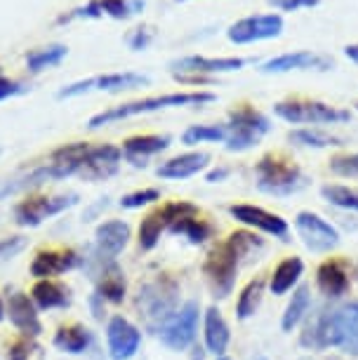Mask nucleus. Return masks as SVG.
<instances>
[{
    "mask_svg": "<svg viewBox=\"0 0 358 360\" xmlns=\"http://www.w3.org/2000/svg\"><path fill=\"white\" fill-rule=\"evenodd\" d=\"M24 92H26L24 83L0 76V101H5V99H10V97H17V94H24Z\"/></svg>",
    "mask_w": 358,
    "mask_h": 360,
    "instance_id": "obj_45",
    "label": "nucleus"
},
{
    "mask_svg": "<svg viewBox=\"0 0 358 360\" xmlns=\"http://www.w3.org/2000/svg\"><path fill=\"white\" fill-rule=\"evenodd\" d=\"M5 307H8V321L12 323L22 337L36 339L43 332V323H40L38 309L33 304V299L22 290H12L8 292V299H5Z\"/></svg>",
    "mask_w": 358,
    "mask_h": 360,
    "instance_id": "obj_15",
    "label": "nucleus"
},
{
    "mask_svg": "<svg viewBox=\"0 0 358 360\" xmlns=\"http://www.w3.org/2000/svg\"><path fill=\"white\" fill-rule=\"evenodd\" d=\"M274 113L290 125H340L349 123L347 108H335L314 99H288L274 106Z\"/></svg>",
    "mask_w": 358,
    "mask_h": 360,
    "instance_id": "obj_5",
    "label": "nucleus"
},
{
    "mask_svg": "<svg viewBox=\"0 0 358 360\" xmlns=\"http://www.w3.org/2000/svg\"><path fill=\"white\" fill-rule=\"evenodd\" d=\"M78 202V193L69 195H26L24 200H19L15 205V221L19 226L31 229L40 226L45 219L55 214H62L64 210L73 207Z\"/></svg>",
    "mask_w": 358,
    "mask_h": 360,
    "instance_id": "obj_9",
    "label": "nucleus"
},
{
    "mask_svg": "<svg viewBox=\"0 0 358 360\" xmlns=\"http://www.w3.org/2000/svg\"><path fill=\"white\" fill-rule=\"evenodd\" d=\"M170 141L172 139L167 134H137V137H127L120 151L132 167H146V160L156 153H163Z\"/></svg>",
    "mask_w": 358,
    "mask_h": 360,
    "instance_id": "obj_22",
    "label": "nucleus"
},
{
    "mask_svg": "<svg viewBox=\"0 0 358 360\" xmlns=\"http://www.w3.org/2000/svg\"><path fill=\"white\" fill-rule=\"evenodd\" d=\"M217 360H231V358H226V356H222V358H217Z\"/></svg>",
    "mask_w": 358,
    "mask_h": 360,
    "instance_id": "obj_53",
    "label": "nucleus"
},
{
    "mask_svg": "<svg viewBox=\"0 0 358 360\" xmlns=\"http://www.w3.org/2000/svg\"><path fill=\"white\" fill-rule=\"evenodd\" d=\"M101 15L111 19H130L144 10V0H99Z\"/></svg>",
    "mask_w": 358,
    "mask_h": 360,
    "instance_id": "obj_39",
    "label": "nucleus"
},
{
    "mask_svg": "<svg viewBox=\"0 0 358 360\" xmlns=\"http://www.w3.org/2000/svg\"><path fill=\"white\" fill-rule=\"evenodd\" d=\"M290 141L300 146H309V148H330V146H342L344 141L340 137H333V134L323 132V130H314V127H302V130H293L288 134Z\"/></svg>",
    "mask_w": 358,
    "mask_h": 360,
    "instance_id": "obj_36",
    "label": "nucleus"
},
{
    "mask_svg": "<svg viewBox=\"0 0 358 360\" xmlns=\"http://www.w3.org/2000/svg\"><path fill=\"white\" fill-rule=\"evenodd\" d=\"M83 264V257H80L76 250L71 248H43L33 255L31 259V276L36 281H47V278H57L66 274V271H73Z\"/></svg>",
    "mask_w": 358,
    "mask_h": 360,
    "instance_id": "obj_13",
    "label": "nucleus"
},
{
    "mask_svg": "<svg viewBox=\"0 0 358 360\" xmlns=\"http://www.w3.org/2000/svg\"><path fill=\"white\" fill-rule=\"evenodd\" d=\"M92 90V78H85V80H78L73 85H66L64 90H59L57 97L59 99H71V97H80V94L90 92Z\"/></svg>",
    "mask_w": 358,
    "mask_h": 360,
    "instance_id": "obj_46",
    "label": "nucleus"
},
{
    "mask_svg": "<svg viewBox=\"0 0 358 360\" xmlns=\"http://www.w3.org/2000/svg\"><path fill=\"white\" fill-rule=\"evenodd\" d=\"M335 62L326 54H316L309 50L286 52L262 64V73H290V71H330Z\"/></svg>",
    "mask_w": 358,
    "mask_h": 360,
    "instance_id": "obj_19",
    "label": "nucleus"
},
{
    "mask_svg": "<svg viewBox=\"0 0 358 360\" xmlns=\"http://www.w3.org/2000/svg\"><path fill=\"white\" fill-rule=\"evenodd\" d=\"M238 257L224 243L215 245L203 262V276L215 299H226L234 292L236 276H238Z\"/></svg>",
    "mask_w": 358,
    "mask_h": 360,
    "instance_id": "obj_6",
    "label": "nucleus"
},
{
    "mask_svg": "<svg viewBox=\"0 0 358 360\" xmlns=\"http://www.w3.org/2000/svg\"><path fill=\"white\" fill-rule=\"evenodd\" d=\"M5 318H8V307H5V299L0 297V323H3Z\"/></svg>",
    "mask_w": 358,
    "mask_h": 360,
    "instance_id": "obj_51",
    "label": "nucleus"
},
{
    "mask_svg": "<svg viewBox=\"0 0 358 360\" xmlns=\"http://www.w3.org/2000/svg\"><path fill=\"white\" fill-rule=\"evenodd\" d=\"M229 214H231L238 224H243V226L262 231V233L281 238V240H288L290 226L281 214H274V212H269V210L257 207V205H250V202L229 205Z\"/></svg>",
    "mask_w": 358,
    "mask_h": 360,
    "instance_id": "obj_14",
    "label": "nucleus"
},
{
    "mask_svg": "<svg viewBox=\"0 0 358 360\" xmlns=\"http://www.w3.org/2000/svg\"><path fill=\"white\" fill-rule=\"evenodd\" d=\"M0 76H3V69H0Z\"/></svg>",
    "mask_w": 358,
    "mask_h": 360,
    "instance_id": "obj_56",
    "label": "nucleus"
},
{
    "mask_svg": "<svg viewBox=\"0 0 358 360\" xmlns=\"http://www.w3.org/2000/svg\"><path fill=\"white\" fill-rule=\"evenodd\" d=\"M29 297L33 299V304H36L38 311H57V309L71 307V288L64 283H59L57 278L36 281Z\"/></svg>",
    "mask_w": 358,
    "mask_h": 360,
    "instance_id": "obj_25",
    "label": "nucleus"
},
{
    "mask_svg": "<svg viewBox=\"0 0 358 360\" xmlns=\"http://www.w3.org/2000/svg\"><path fill=\"white\" fill-rule=\"evenodd\" d=\"M354 274H356V278H358V264H356V269H354Z\"/></svg>",
    "mask_w": 358,
    "mask_h": 360,
    "instance_id": "obj_54",
    "label": "nucleus"
},
{
    "mask_svg": "<svg viewBox=\"0 0 358 360\" xmlns=\"http://www.w3.org/2000/svg\"><path fill=\"white\" fill-rule=\"evenodd\" d=\"M203 339H205V351L217 358L224 356L231 344V330L217 307H207L203 314Z\"/></svg>",
    "mask_w": 358,
    "mask_h": 360,
    "instance_id": "obj_24",
    "label": "nucleus"
},
{
    "mask_svg": "<svg viewBox=\"0 0 358 360\" xmlns=\"http://www.w3.org/2000/svg\"><path fill=\"white\" fill-rule=\"evenodd\" d=\"M90 307H92V314L97 321H104V299H101L97 292L90 297Z\"/></svg>",
    "mask_w": 358,
    "mask_h": 360,
    "instance_id": "obj_49",
    "label": "nucleus"
},
{
    "mask_svg": "<svg viewBox=\"0 0 358 360\" xmlns=\"http://www.w3.org/2000/svg\"><path fill=\"white\" fill-rule=\"evenodd\" d=\"M229 174H231L229 172V167H215L205 174V181L207 184H219V181H224Z\"/></svg>",
    "mask_w": 358,
    "mask_h": 360,
    "instance_id": "obj_48",
    "label": "nucleus"
},
{
    "mask_svg": "<svg viewBox=\"0 0 358 360\" xmlns=\"http://www.w3.org/2000/svg\"><path fill=\"white\" fill-rule=\"evenodd\" d=\"M264 288H267V281L262 276H257L241 290L238 302H236V318H238V321H250V318L257 314L262 297H264Z\"/></svg>",
    "mask_w": 358,
    "mask_h": 360,
    "instance_id": "obj_33",
    "label": "nucleus"
},
{
    "mask_svg": "<svg viewBox=\"0 0 358 360\" xmlns=\"http://www.w3.org/2000/svg\"><path fill=\"white\" fill-rule=\"evenodd\" d=\"M26 245H29V238L26 236H8L0 240V264L15 259L17 255H22Z\"/></svg>",
    "mask_w": 358,
    "mask_h": 360,
    "instance_id": "obj_41",
    "label": "nucleus"
},
{
    "mask_svg": "<svg viewBox=\"0 0 358 360\" xmlns=\"http://www.w3.org/2000/svg\"><path fill=\"white\" fill-rule=\"evenodd\" d=\"M207 165H210V153L205 151H191V153H181L174 155V158L160 162L156 174L160 179H191L198 172H203Z\"/></svg>",
    "mask_w": 358,
    "mask_h": 360,
    "instance_id": "obj_23",
    "label": "nucleus"
},
{
    "mask_svg": "<svg viewBox=\"0 0 358 360\" xmlns=\"http://www.w3.org/2000/svg\"><path fill=\"white\" fill-rule=\"evenodd\" d=\"M205 141H212V144L226 141V125H191L181 134V144L186 146H198Z\"/></svg>",
    "mask_w": 358,
    "mask_h": 360,
    "instance_id": "obj_35",
    "label": "nucleus"
},
{
    "mask_svg": "<svg viewBox=\"0 0 358 360\" xmlns=\"http://www.w3.org/2000/svg\"><path fill=\"white\" fill-rule=\"evenodd\" d=\"M200 321V304L196 299H188L179 307V311L158 330L160 344L167 346L170 351H186L196 342Z\"/></svg>",
    "mask_w": 358,
    "mask_h": 360,
    "instance_id": "obj_8",
    "label": "nucleus"
},
{
    "mask_svg": "<svg viewBox=\"0 0 358 360\" xmlns=\"http://www.w3.org/2000/svg\"><path fill=\"white\" fill-rule=\"evenodd\" d=\"M321 0H269V5H274L281 12H295L302 8H316Z\"/></svg>",
    "mask_w": 358,
    "mask_h": 360,
    "instance_id": "obj_44",
    "label": "nucleus"
},
{
    "mask_svg": "<svg viewBox=\"0 0 358 360\" xmlns=\"http://www.w3.org/2000/svg\"><path fill=\"white\" fill-rule=\"evenodd\" d=\"M283 33V17L281 15H252L243 17L236 24L229 26L226 38L234 45H250L260 43V40H271L279 38Z\"/></svg>",
    "mask_w": 358,
    "mask_h": 360,
    "instance_id": "obj_11",
    "label": "nucleus"
},
{
    "mask_svg": "<svg viewBox=\"0 0 358 360\" xmlns=\"http://www.w3.org/2000/svg\"><path fill=\"white\" fill-rule=\"evenodd\" d=\"M151 31L148 29H134L132 33H130V38H127V45L132 47L134 52H139V50H146L148 47V43H151Z\"/></svg>",
    "mask_w": 358,
    "mask_h": 360,
    "instance_id": "obj_47",
    "label": "nucleus"
},
{
    "mask_svg": "<svg viewBox=\"0 0 358 360\" xmlns=\"http://www.w3.org/2000/svg\"><path fill=\"white\" fill-rule=\"evenodd\" d=\"M255 360H267L264 356H257V358H255Z\"/></svg>",
    "mask_w": 358,
    "mask_h": 360,
    "instance_id": "obj_52",
    "label": "nucleus"
},
{
    "mask_svg": "<svg viewBox=\"0 0 358 360\" xmlns=\"http://www.w3.org/2000/svg\"><path fill=\"white\" fill-rule=\"evenodd\" d=\"M33 353V342L29 337H22L15 339L10 346H8V360H29Z\"/></svg>",
    "mask_w": 358,
    "mask_h": 360,
    "instance_id": "obj_43",
    "label": "nucleus"
},
{
    "mask_svg": "<svg viewBox=\"0 0 358 360\" xmlns=\"http://www.w3.org/2000/svg\"><path fill=\"white\" fill-rule=\"evenodd\" d=\"M356 111H358V104H356Z\"/></svg>",
    "mask_w": 358,
    "mask_h": 360,
    "instance_id": "obj_57",
    "label": "nucleus"
},
{
    "mask_svg": "<svg viewBox=\"0 0 358 360\" xmlns=\"http://www.w3.org/2000/svg\"><path fill=\"white\" fill-rule=\"evenodd\" d=\"M141 346V330L125 316H111L106 323V349L111 360H132Z\"/></svg>",
    "mask_w": 358,
    "mask_h": 360,
    "instance_id": "obj_12",
    "label": "nucleus"
},
{
    "mask_svg": "<svg viewBox=\"0 0 358 360\" xmlns=\"http://www.w3.org/2000/svg\"><path fill=\"white\" fill-rule=\"evenodd\" d=\"M321 195L330 202V205L358 212V191L356 188H349L342 184H326L321 188Z\"/></svg>",
    "mask_w": 358,
    "mask_h": 360,
    "instance_id": "obj_38",
    "label": "nucleus"
},
{
    "mask_svg": "<svg viewBox=\"0 0 358 360\" xmlns=\"http://www.w3.org/2000/svg\"><path fill=\"white\" fill-rule=\"evenodd\" d=\"M302 274H304V262L300 257H286L283 262H279V266L274 269L271 278H269V290H271V295L276 297L288 295V292L300 283Z\"/></svg>",
    "mask_w": 358,
    "mask_h": 360,
    "instance_id": "obj_27",
    "label": "nucleus"
},
{
    "mask_svg": "<svg viewBox=\"0 0 358 360\" xmlns=\"http://www.w3.org/2000/svg\"><path fill=\"white\" fill-rule=\"evenodd\" d=\"M326 316L328 309H319L304 318V330L300 332V346L309 351H326Z\"/></svg>",
    "mask_w": 358,
    "mask_h": 360,
    "instance_id": "obj_31",
    "label": "nucleus"
},
{
    "mask_svg": "<svg viewBox=\"0 0 358 360\" xmlns=\"http://www.w3.org/2000/svg\"><path fill=\"white\" fill-rule=\"evenodd\" d=\"M167 231L174 233V236L188 238V243H191V245H203L207 238H212L215 226L207 219H203L200 212H196V214H186V217H181V219H177V221H172Z\"/></svg>",
    "mask_w": 358,
    "mask_h": 360,
    "instance_id": "obj_28",
    "label": "nucleus"
},
{
    "mask_svg": "<svg viewBox=\"0 0 358 360\" xmlns=\"http://www.w3.org/2000/svg\"><path fill=\"white\" fill-rule=\"evenodd\" d=\"M134 307L144 328L158 332L179 311V283L170 274H158L139 288Z\"/></svg>",
    "mask_w": 358,
    "mask_h": 360,
    "instance_id": "obj_1",
    "label": "nucleus"
},
{
    "mask_svg": "<svg viewBox=\"0 0 358 360\" xmlns=\"http://www.w3.org/2000/svg\"><path fill=\"white\" fill-rule=\"evenodd\" d=\"M309 307H312V295H309V285H297V288L293 290V297H290L286 311H283L281 330L283 332H295L297 325L304 323V318H307Z\"/></svg>",
    "mask_w": 358,
    "mask_h": 360,
    "instance_id": "obj_29",
    "label": "nucleus"
},
{
    "mask_svg": "<svg viewBox=\"0 0 358 360\" xmlns=\"http://www.w3.org/2000/svg\"><path fill=\"white\" fill-rule=\"evenodd\" d=\"M330 169L340 176H358V153H344L330 158Z\"/></svg>",
    "mask_w": 358,
    "mask_h": 360,
    "instance_id": "obj_42",
    "label": "nucleus"
},
{
    "mask_svg": "<svg viewBox=\"0 0 358 360\" xmlns=\"http://www.w3.org/2000/svg\"><path fill=\"white\" fill-rule=\"evenodd\" d=\"M174 3H186V0H174Z\"/></svg>",
    "mask_w": 358,
    "mask_h": 360,
    "instance_id": "obj_55",
    "label": "nucleus"
},
{
    "mask_svg": "<svg viewBox=\"0 0 358 360\" xmlns=\"http://www.w3.org/2000/svg\"><path fill=\"white\" fill-rule=\"evenodd\" d=\"M326 349H340L347 356H358V299L328 311Z\"/></svg>",
    "mask_w": 358,
    "mask_h": 360,
    "instance_id": "obj_7",
    "label": "nucleus"
},
{
    "mask_svg": "<svg viewBox=\"0 0 358 360\" xmlns=\"http://www.w3.org/2000/svg\"><path fill=\"white\" fill-rule=\"evenodd\" d=\"M92 344H94V335L80 323L62 325V328L55 332V337H52V346L62 353H71V356L87 353V349H90Z\"/></svg>",
    "mask_w": 358,
    "mask_h": 360,
    "instance_id": "obj_26",
    "label": "nucleus"
},
{
    "mask_svg": "<svg viewBox=\"0 0 358 360\" xmlns=\"http://www.w3.org/2000/svg\"><path fill=\"white\" fill-rule=\"evenodd\" d=\"M160 200V191L158 188H141V191H134V193H127L120 198V207L125 210H139L144 205H151V202Z\"/></svg>",
    "mask_w": 358,
    "mask_h": 360,
    "instance_id": "obj_40",
    "label": "nucleus"
},
{
    "mask_svg": "<svg viewBox=\"0 0 358 360\" xmlns=\"http://www.w3.org/2000/svg\"><path fill=\"white\" fill-rule=\"evenodd\" d=\"M141 85H148V76H141V73H132V71L104 73V76L92 78V90H101V92L137 90Z\"/></svg>",
    "mask_w": 358,
    "mask_h": 360,
    "instance_id": "obj_32",
    "label": "nucleus"
},
{
    "mask_svg": "<svg viewBox=\"0 0 358 360\" xmlns=\"http://www.w3.org/2000/svg\"><path fill=\"white\" fill-rule=\"evenodd\" d=\"M120 160H123V151H120V146H116V144H92L78 174L87 181L109 179V176L118 174Z\"/></svg>",
    "mask_w": 358,
    "mask_h": 360,
    "instance_id": "obj_16",
    "label": "nucleus"
},
{
    "mask_svg": "<svg viewBox=\"0 0 358 360\" xmlns=\"http://www.w3.org/2000/svg\"><path fill=\"white\" fill-rule=\"evenodd\" d=\"M295 231L302 238L304 248L316 255H326L340 245V231L321 214L309 212V210L295 217Z\"/></svg>",
    "mask_w": 358,
    "mask_h": 360,
    "instance_id": "obj_10",
    "label": "nucleus"
},
{
    "mask_svg": "<svg viewBox=\"0 0 358 360\" xmlns=\"http://www.w3.org/2000/svg\"><path fill=\"white\" fill-rule=\"evenodd\" d=\"M316 288L326 299H342L351 288L349 281V266L340 257H330V259L321 262L316 269Z\"/></svg>",
    "mask_w": 358,
    "mask_h": 360,
    "instance_id": "obj_20",
    "label": "nucleus"
},
{
    "mask_svg": "<svg viewBox=\"0 0 358 360\" xmlns=\"http://www.w3.org/2000/svg\"><path fill=\"white\" fill-rule=\"evenodd\" d=\"M0 153H3V151H0Z\"/></svg>",
    "mask_w": 358,
    "mask_h": 360,
    "instance_id": "obj_58",
    "label": "nucleus"
},
{
    "mask_svg": "<svg viewBox=\"0 0 358 360\" xmlns=\"http://www.w3.org/2000/svg\"><path fill=\"white\" fill-rule=\"evenodd\" d=\"M167 217L163 212V207H156L151 210L144 219L139 221V233H137V243H139V250H144V252H151L153 248L158 245L160 236H163V231H167Z\"/></svg>",
    "mask_w": 358,
    "mask_h": 360,
    "instance_id": "obj_30",
    "label": "nucleus"
},
{
    "mask_svg": "<svg viewBox=\"0 0 358 360\" xmlns=\"http://www.w3.org/2000/svg\"><path fill=\"white\" fill-rule=\"evenodd\" d=\"M212 92H172V94H160V97H148L139 101H127V104L106 108L97 115H92L87 127L90 130H99L104 125L118 123V120L134 118V115H144L153 111H163V108H174V106H198V104H210L215 101Z\"/></svg>",
    "mask_w": 358,
    "mask_h": 360,
    "instance_id": "obj_2",
    "label": "nucleus"
},
{
    "mask_svg": "<svg viewBox=\"0 0 358 360\" xmlns=\"http://www.w3.org/2000/svg\"><path fill=\"white\" fill-rule=\"evenodd\" d=\"M344 54H347V57H349L354 64H358V45H356V43H354V45H347V47H344Z\"/></svg>",
    "mask_w": 358,
    "mask_h": 360,
    "instance_id": "obj_50",
    "label": "nucleus"
},
{
    "mask_svg": "<svg viewBox=\"0 0 358 360\" xmlns=\"http://www.w3.org/2000/svg\"><path fill=\"white\" fill-rule=\"evenodd\" d=\"M172 71L181 73V76H203L212 78L217 73H231L241 71L245 66V59L241 57H200V54H191V57H181L172 62Z\"/></svg>",
    "mask_w": 358,
    "mask_h": 360,
    "instance_id": "obj_17",
    "label": "nucleus"
},
{
    "mask_svg": "<svg viewBox=\"0 0 358 360\" xmlns=\"http://www.w3.org/2000/svg\"><path fill=\"white\" fill-rule=\"evenodd\" d=\"M92 281H94V285H97V290L94 292H97L104 302L113 304V307H118V304L125 302L127 278L116 262H101L99 269L92 274Z\"/></svg>",
    "mask_w": 358,
    "mask_h": 360,
    "instance_id": "obj_21",
    "label": "nucleus"
},
{
    "mask_svg": "<svg viewBox=\"0 0 358 360\" xmlns=\"http://www.w3.org/2000/svg\"><path fill=\"white\" fill-rule=\"evenodd\" d=\"M226 245L234 250L236 257H238V262H241V259H245V257H250V255L260 252V250L264 248V240H262L257 233H252V231L241 229V231L229 233Z\"/></svg>",
    "mask_w": 358,
    "mask_h": 360,
    "instance_id": "obj_37",
    "label": "nucleus"
},
{
    "mask_svg": "<svg viewBox=\"0 0 358 360\" xmlns=\"http://www.w3.org/2000/svg\"><path fill=\"white\" fill-rule=\"evenodd\" d=\"M271 130L269 118L257 108L241 104L238 108H234L229 113V123H226V151L231 153H243L255 148L262 141V137Z\"/></svg>",
    "mask_w": 358,
    "mask_h": 360,
    "instance_id": "obj_4",
    "label": "nucleus"
},
{
    "mask_svg": "<svg viewBox=\"0 0 358 360\" xmlns=\"http://www.w3.org/2000/svg\"><path fill=\"white\" fill-rule=\"evenodd\" d=\"M132 238L130 224L123 219L101 221L94 231V255L104 262H116V257L127 248Z\"/></svg>",
    "mask_w": 358,
    "mask_h": 360,
    "instance_id": "obj_18",
    "label": "nucleus"
},
{
    "mask_svg": "<svg viewBox=\"0 0 358 360\" xmlns=\"http://www.w3.org/2000/svg\"><path fill=\"white\" fill-rule=\"evenodd\" d=\"M255 176H257V188L262 193L279 195V198L302 191L307 184V176L302 174V169L281 153L262 155L255 165Z\"/></svg>",
    "mask_w": 358,
    "mask_h": 360,
    "instance_id": "obj_3",
    "label": "nucleus"
},
{
    "mask_svg": "<svg viewBox=\"0 0 358 360\" xmlns=\"http://www.w3.org/2000/svg\"><path fill=\"white\" fill-rule=\"evenodd\" d=\"M69 54V47L66 45H45V47H36L26 54V69L31 73H40L45 69H52V66H59Z\"/></svg>",
    "mask_w": 358,
    "mask_h": 360,
    "instance_id": "obj_34",
    "label": "nucleus"
}]
</instances>
